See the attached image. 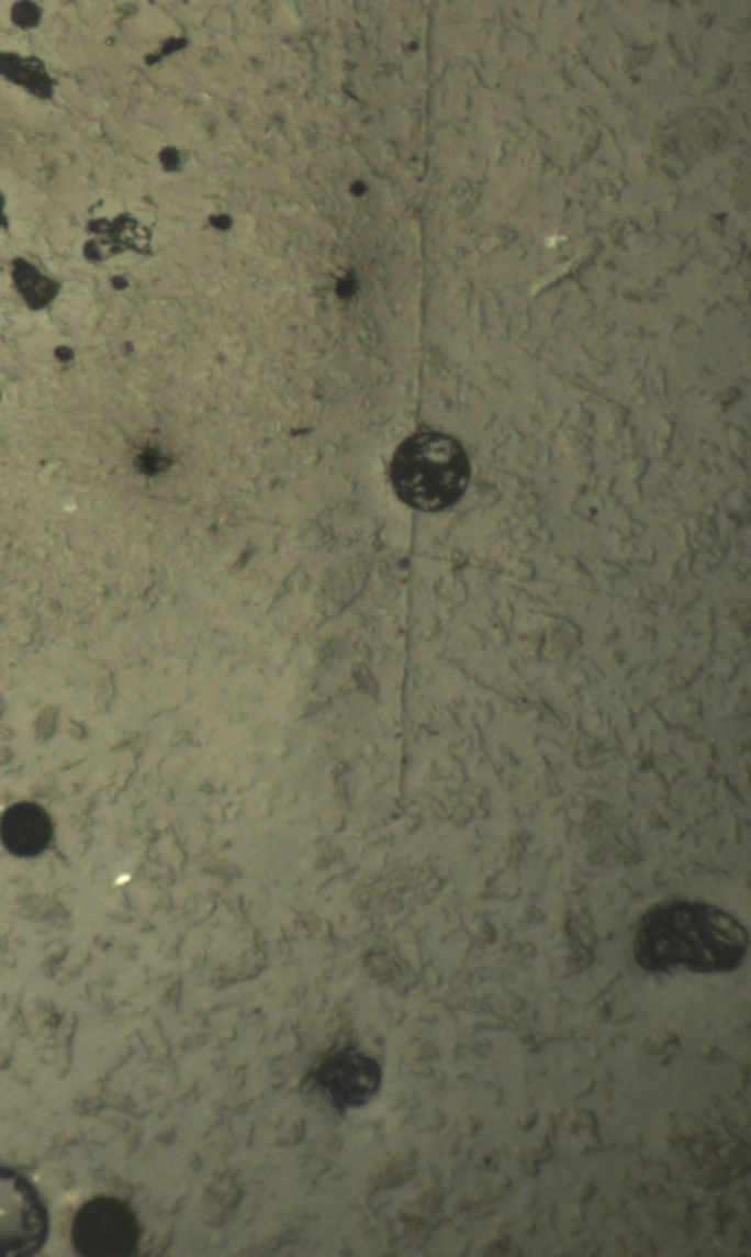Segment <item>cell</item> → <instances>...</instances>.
<instances>
[{"label":"cell","mask_w":751,"mask_h":1257,"mask_svg":"<svg viewBox=\"0 0 751 1257\" xmlns=\"http://www.w3.org/2000/svg\"><path fill=\"white\" fill-rule=\"evenodd\" d=\"M139 1224L130 1204L98 1198L82 1204L74 1220V1247L87 1257H125L138 1250Z\"/></svg>","instance_id":"obj_4"},{"label":"cell","mask_w":751,"mask_h":1257,"mask_svg":"<svg viewBox=\"0 0 751 1257\" xmlns=\"http://www.w3.org/2000/svg\"><path fill=\"white\" fill-rule=\"evenodd\" d=\"M317 1081L340 1108L369 1103L382 1084V1069L373 1058L356 1050L332 1055L317 1071Z\"/></svg>","instance_id":"obj_5"},{"label":"cell","mask_w":751,"mask_h":1257,"mask_svg":"<svg viewBox=\"0 0 751 1257\" xmlns=\"http://www.w3.org/2000/svg\"><path fill=\"white\" fill-rule=\"evenodd\" d=\"M391 481L404 504L421 512H442L456 505L470 482V460L456 438L422 431L396 448Z\"/></svg>","instance_id":"obj_2"},{"label":"cell","mask_w":751,"mask_h":1257,"mask_svg":"<svg viewBox=\"0 0 751 1257\" xmlns=\"http://www.w3.org/2000/svg\"><path fill=\"white\" fill-rule=\"evenodd\" d=\"M0 74L41 98H51L54 93V82L49 74L36 59H23L19 55H0Z\"/></svg>","instance_id":"obj_6"},{"label":"cell","mask_w":751,"mask_h":1257,"mask_svg":"<svg viewBox=\"0 0 751 1257\" xmlns=\"http://www.w3.org/2000/svg\"><path fill=\"white\" fill-rule=\"evenodd\" d=\"M12 19H14L15 23L21 25V27H34V25H37L38 20H41V11H38L37 5H33V3H19V5H15L14 11H12Z\"/></svg>","instance_id":"obj_7"},{"label":"cell","mask_w":751,"mask_h":1257,"mask_svg":"<svg viewBox=\"0 0 751 1257\" xmlns=\"http://www.w3.org/2000/svg\"><path fill=\"white\" fill-rule=\"evenodd\" d=\"M2 212H3V196H2V193H0V225H2V221L5 220V216H3Z\"/></svg>","instance_id":"obj_8"},{"label":"cell","mask_w":751,"mask_h":1257,"mask_svg":"<svg viewBox=\"0 0 751 1257\" xmlns=\"http://www.w3.org/2000/svg\"><path fill=\"white\" fill-rule=\"evenodd\" d=\"M749 945L744 925L729 912L706 902L670 901L641 916L632 949L648 971L684 967L715 975L740 967Z\"/></svg>","instance_id":"obj_1"},{"label":"cell","mask_w":751,"mask_h":1257,"mask_svg":"<svg viewBox=\"0 0 751 1257\" xmlns=\"http://www.w3.org/2000/svg\"><path fill=\"white\" fill-rule=\"evenodd\" d=\"M47 1231V1209L36 1189L19 1173L0 1167V1257L41 1252Z\"/></svg>","instance_id":"obj_3"}]
</instances>
